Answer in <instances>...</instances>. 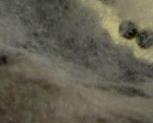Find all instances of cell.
<instances>
[{"instance_id":"obj_1","label":"cell","mask_w":153,"mask_h":123,"mask_svg":"<svg viewBox=\"0 0 153 123\" xmlns=\"http://www.w3.org/2000/svg\"><path fill=\"white\" fill-rule=\"evenodd\" d=\"M118 31L121 37L130 40L136 38L139 30L134 22L130 20H124L120 23Z\"/></svg>"},{"instance_id":"obj_2","label":"cell","mask_w":153,"mask_h":123,"mask_svg":"<svg viewBox=\"0 0 153 123\" xmlns=\"http://www.w3.org/2000/svg\"><path fill=\"white\" fill-rule=\"evenodd\" d=\"M136 41L142 49H148L153 46V32L148 29H143L138 32Z\"/></svg>"},{"instance_id":"obj_3","label":"cell","mask_w":153,"mask_h":123,"mask_svg":"<svg viewBox=\"0 0 153 123\" xmlns=\"http://www.w3.org/2000/svg\"><path fill=\"white\" fill-rule=\"evenodd\" d=\"M113 89L120 95L128 97H140L148 98L150 95L145 91L131 86H118L113 87Z\"/></svg>"},{"instance_id":"obj_4","label":"cell","mask_w":153,"mask_h":123,"mask_svg":"<svg viewBox=\"0 0 153 123\" xmlns=\"http://www.w3.org/2000/svg\"><path fill=\"white\" fill-rule=\"evenodd\" d=\"M143 74L148 78L153 79V62L148 64L142 70Z\"/></svg>"},{"instance_id":"obj_5","label":"cell","mask_w":153,"mask_h":123,"mask_svg":"<svg viewBox=\"0 0 153 123\" xmlns=\"http://www.w3.org/2000/svg\"><path fill=\"white\" fill-rule=\"evenodd\" d=\"M102 2L106 4H111L115 2V0H101Z\"/></svg>"}]
</instances>
